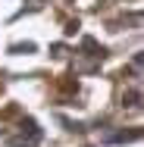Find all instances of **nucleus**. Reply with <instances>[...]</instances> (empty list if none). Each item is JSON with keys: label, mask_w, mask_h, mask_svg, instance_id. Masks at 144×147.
I'll return each mask as SVG.
<instances>
[]
</instances>
